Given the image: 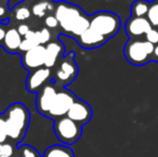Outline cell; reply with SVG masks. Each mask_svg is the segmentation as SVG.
I'll return each instance as SVG.
<instances>
[{
  "label": "cell",
  "mask_w": 158,
  "mask_h": 157,
  "mask_svg": "<svg viewBox=\"0 0 158 157\" xmlns=\"http://www.w3.org/2000/svg\"><path fill=\"white\" fill-rule=\"evenodd\" d=\"M54 15L64 35L77 39L89 28V16L77 4L67 1H57Z\"/></svg>",
  "instance_id": "6da1fadb"
},
{
  "label": "cell",
  "mask_w": 158,
  "mask_h": 157,
  "mask_svg": "<svg viewBox=\"0 0 158 157\" xmlns=\"http://www.w3.org/2000/svg\"><path fill=\"white\" fill-rule=\"evenodd\" d=\"M8 138L19 143L26 136L30 122V112L25 105L15 102L6 108L3 113Z\"/></svg>",
  "instance_id": "7a4b0ae2"
},
{
  "label": "cell",
  "mask_w": 158,
  "mask_h": 157,
  "mask_svg": "<svg viewBox=\"0 0 158 157\" xmlns=\"http://www.w3.org/2000/svg\"><path fill=\"white\" fill-rule=\"evenodd\" d=\"M155 44L140 39H129L124 48V55L128 63L135 66H143L152 60Z\"/></svg>",
  "instance_id": "3957f363"
},
{
  "label": "cell",
  "mask_w": 158,
  "mask_h": 157,
  "mask_svg": "<svg viewBox=\"0 0 158 157\" xmlns=\"http://www.w3.org/2000/svg\"><path fill=\"white\" fill-rule=\"evenodd\" d=\"M92 29L110 39L116 36L121 29V19L116 13L109 11H99L89 16Z\"/></svg>",
  "instance_id": "277c9868"
},
{
  "label": "cell",
  "mask_w": 158,
  "mask_h": 157,
  "mask_svg": "<svg viewBox=\"0 0 158 157\" xmlns=\"http://www.w3.org/2000/svg\"><path fill=\"white\" fill-rule=\"evenodd\" d=\"M74 53L70 52L58 61L52 74V82L58 87H66L77 76L79 67L74 60Z\"/></svg>",
  "instance_id": "5b68a950"
},
{
  "label": "cell",
  "mask_w": 158,
  "mask_h": 157,
  "mask_svg": "<svg viewBox=\"0 0 158 157\" xmlns=\"http://www.w3.org/2000/svg\"><path fill=\"white\" fill-rule=\"evenodd\" d=\"M54 132L61 143L66 145L74 144L82 136V126L68 116L54 121Z\"/></svg>",
  "instance_id": "8992f818"
},
{
  "label": "cell",
  "mask_w": 158,
  "mask_h": 157,
  "mask_svg": "<svg viewBox=\"0 0 158 157\" xmlns=\"http://www.w3.org/2000/svg\"><path fill=\"white\" fill-rule=\"evenodd\" d=\"M75 100H77V96L71 90L67 89L66 87H59L52 108L48 112V118L55 121L57 118L67 116L71 105Z\"/></svg>",
  "instance_id": "52a82bcc"
},
{
  "label": "cell",
  "mask_w": 158,
  "mask_h": 157,
  "mask_svg": "<svg viewBox=\"0 0 158 157\" xmlns=\"http://www.w3.org/2000/svg\"><path fill=\"white\" fill-rule=\"evenodd\" d=\"M58 88L59 87L56 84L51 81L37 93L35 108H37L38 113L48 118V112H50L51 108H52L55 97H56L57 92H58Z\"/></svg>",
  "instance_id": "ba28073f"
},
{
  "label": "cell",
  "mask_w": 158,
  "mask_h": 157,
  "mask_svg": "<svg viewBox=\"0 0 158 157\" xmlns=\"http://www.w3.org/2000/svg\"><path fill=\"white\" fill-rule=\"evenodd\" d=\"M52 69L45 66L30 71L26 79V89L29 93H38L44 85L52 81Z\"/></svg>",
  "instance_id": "9c48e42d"
},
{
  "label": "cell",
  "mask_w": 158,
  "mask_h": 157,
  "mask_svg": "<svg viewBox=\"0 0 158 157\" xmlns=\"http://www.w3.org/2000/svg\"><path fill=\"white\" fill-rule=\"evenodd\" d=\"M21 63L29 72L45 66V46L38 45L31 50L21 53Z\"/></svg>",
  "instance_id": "30bf717a"
},
{
  "label": "cell",
  "mask_w": 158,
  "mask_h": 157,
  "mask_svg": "<svg viewBox=\"0 0 158 157\" xmlns=\"http://www.w3.org/2000/svg\"><path fill=\"white\" fill-rule=\"evenodd\" d=\"M69 118L74 121L75 123L80 124L81 126L86 125L93 118V110L90 105L86 101L82 99L77 98V100L73 102L67 114Z\"/></svg>",
  "instance_id": "8fae6325"
},
{
  "label": "cell",
  "mask_w": 158,
  "mask_h": 157,
  "mask_svg": "<svg viewBox=\"0 0 158 157\" xmlns=\"http://www.w3.org/2000/svg\"><path fill=\"white\" fill-rule=\"evenodd\" d=\"M152 28V24L146 17L131 16L127 19L125 24V30L129 39H140L141 37L145 36L146 32Z\"/></svg>",
  "instance_id": "7c38bea8"
},
{
  "label": "cell",
  "mask_w": 158,
  "mask_h": 157,
  "mask_svg": "<svg viewBox=\"0 0 158 157\" xmlns=\"http://www.w3.org/2000/svg\"><path fill=\"white\" fill-rule=\"evenodd\" d=\"M45 46V67L55 68L58 61L64 57V46L59 39L52 40Z\"/></svg>",
  "instance_id": "4fadbf2b"
},
{
  "label": "cell",
  "mask_w": 158,
  "mask_h": 157,
  "mask_svg": "<svg viewBox=\"0 0 158 157\" xmlns=\"http://www.w3.org/2000/svg\"><path fill=\"white\" fill-rule=\"evenodd\" d=\"M108 38H106L102 35L98 34L92 28H88L86 31H84L81 36L77 38V41L81 48H85V50H93V48H97L106 44L108 41Z\"/></svg>",
  "instance_id": "5bb4252c"
},
{
  "label": "cell",
  "mask_w": 158,
  "mask_h": 157,
  "mask_svg": "<svg viewBox=\"0 0 158 157\" xmlns=\"http://www.w3.org/2000/svg\"><path fill=\"white\" fill-rule=\"evenodd\" d=\"M22 41H23V37L19 35L17 28L15 26H11V27H8L2 46L6 50V52L15 54V53H19Z\"/></svg>",
  "instance_id": "9a60e30c"
},
{
  "label": "cell",
  "mask_w": 158,
  "mask_h": 157,
  "mask_svg": "<svg viewBox=\"0 0 158 157\" xmlns=\"http://www.w3.org/2000/svg\"><path fill=\"white\" fill-rule=\"evenodd\" d=\"M31 2L32 0H25V1L15 4L13 8H11L10 19L14 22H17L19 24L25 23L26 21H28L32 16Z\"/></svg>",
  "instance_id": "2e32d148"
},
{
  "label": "cell",
  "mask_w": 158,
  "mask_h": 157,
  "mask_svg": "<svg viewBox=\"0 0 158 157\" xmlns=\"http://www.w3.org/2000/svg\"><path fill=\"white\" fill-rule=\"evenodd\" d=\"M56 2L53 0H32V15L38 19H45L48 15L54 14Z\"/></svg>",
  "instance_id": "e0dca14e"
},
{
  "label": "cell",
  "mask_w": 158,
  "mask_h": 157,
  "mask_svg": "<svg viewBox=\"0 0 158 157\" xmlns=\"http://www.w3.org/2000/svg\"><path fill=\"white\" fill-rule=\"evenodd\" d=\"M42 157H74V153L67 145L54 144L45 150Z\"/></svg>",
  "instance_id": "ac0fdd59"
},
{
  "label": "cell",
  "mask_w": 158,
  "mask_h": 157,
  "mask_svg": "<svg viewBox=\"0 0 158 157\" xmlns=\"http://www.w3.org/2000/svg\"><path fill=\"white\" fill-rule=\"evenodd\" d=\"M151 3L146 0H135L131 4L130 13L133 17H146Z\"/></svg>",
  "instance_id": "d6986e66"
},
{
  "label": "cell",
  "mask_w": 158,
  "mask_h": 157,
  "mask_svg": "<svg viewBox=\"0 0 158 157\" xmlns=\"http://www.w3.org/2000/svg\"><path fill=\"white\" fill-rule=\"evenodd\" d=\"M40 45L39 41H38L37 37V30H30L25 37H23V41H22L21 48H19V54L24 53L26 51H29L35 46Z\"/></svg>",
  "instance_id": "ffe728a7"
},
{
  "label": "cell",
  "mask_w": 158,
  "mask_h": 157,
  "mask_svg": "<svg viewBox=\"0 0 158 157\" xmlns=\"http://www.w3.org/2000/svg\"><path fill=\"white\" fill-rule=\"evenodd\" d=\"M10 0H0V22L9 24L11 17V8L9 4Z\"/></svg>",
  "instance_id": "44dd1931"
},
{
  "label": "cell",
  "mask_w": 158,
  "mask_h": 157,
  "mask_svg": "<svg viewBox=\"0 0 158 157\" xmlns=\"http://www.w3.org/2000/svg\"><path fill=\"white\" fill-rule=\"evenodd\" d=\"M16 157H41V156H40L39 152L35 147H32L31 145L24 144L19 147Z\"/></svg>",
  "instance_id": "7402d4cb"
},
{
  "label": "cell",
  "mask_w": 158,
  "mask_h": 157,
  "mask_svg": "<svg viewBox=\"0 0 158 157\" xmlns=\"http://www.w3.org/2000/svg\"><path fill=\"white\" fill-rule=\"evenodd\" d=\"M146 19L150 21L152 26L158 25V1H155V2H153V3H151L148 15H146Z\"/></svg>",
  "instance_id": "603a6c76"
},
{
  "label": "cell",
  "mask_w": 158,
  "mask_h": 157,
  "mask_svg": "<svg viewBox=\"0 0 158 157\" xmlns=\"http://www.w3.org/2000/svg\"><path fill=\"white\" fill-rule=\"evenodd\" d=\"M37 37L40 45H46L48 42L52 41V35H51L50 29L46 27L37 30Z\"/></svg>",
  "instance_id": "cb8c5ba5"
},
{
  "label": "cell",
  "mask_w": 158,
  "mask_h": 157,
  "mask_svg": "<svg viewBox=\"0 0 158 157\" xmlns=\"http://www.w3.org/2000/svg\"><path fill=\"white\" fill-rule=\"evenodd\" d=\"M14 155V147L10 143H0V156L12 157Z\"/></svg>",
  "instance_id": "d4e9b609"
},
{
  "label": "cell",
  "mask_w": 158,
  "mask_h": 157,
  "mask_svg": "<svg viewBox=\"0 0 158 157\" xmlns=\"http://www.w3.org/2000/svg\"><path fill=\"white\" fill-rule=\"evenodd\" d=\"M44 25H45V27L48 28L50 30L56 29V28L59 26V22L54 14H51V15H48V16L44 19Z\"/></svg>",
  "instance_id": "484cf974"
},
{
  "label": "cell",
  "mask_w": 158,
  "mask_h": 157,
  "mask_svg": "<svg viewBox=\"0 0 158 157\" xmlns=\"http://www.w3.org/2000/svg\"><path fill=\"white\" fill-rule=\"evenodd\" d=\"M6 139H8V134H6V121L3 115H0V143L6 142Z\"/></svg>",
  "instance_id": "4316f807"
},
{
  "label": "cell",
  "mask_w": 158,
  "mask_h": 157,
  "mask_svg": "<svg viewBox=\"0 0 158 157\" xmlns=\"http://www.w3.org/2000/svg\"><path fill=\"white\" fill-rule=\"evenodd\" d=\"M145 40L148 42H151V43L153 44H158V30L157 29H154V28H152L151 30H148V32H146L145 36Z\"/></svg>",
  "instance_id": "83f0119b"
},
{
  "label": "cell",
  "mask_w": 158,
  "mask_h": 157,
  "mask_svg": "<svg viewBox=\"0 0 158 157\" xmlns=\"http://www.w3.org/2000/svg\"><path fill=\"white\" fill-rule=\"evenodd\" d=\"M16 28H17V30H19V35H21L22 37H25L26 35H27L28 32L31 30V29H30V27H29V25H28V24H26V23L19 24Z\"/></svg>",
  "instance_id": "f1b7e54d"
},
{
  "label": "cell",
  "mask_w": 158,
  "mask_h": 157,
  "mask_svg": "<svg viewBox=\"0 0 158 157\" xmlns=\"http://www.w3.org/2000/svg\"><path fill=\"white\" fill-rule=\"evenodd\" d=\"M6 30H8L6 24L0 22V46H2V44H3V40H4V36L6 34Z\"/></svg>",
  "instance_id": "f546056e"
},
{
  "label": "cell",
  "mask_w": 158,
  "mask_h": 157,
  "mask_svg": "<svg viewBox=\"0 0 158 157\" xmlns=\"http://www.w3.org/2000/svg\"><path fill=\"white\" fill-rule=\"evenodd\" d=\"M152 60L158 61V44L155 45L154 52H153V55H152Z\"/></svg>",
  "instance_id": "4dcf8cb0"
},
{
  "label": "cell",
  "mask_w": 158,
  "mask_h": 157,
  "mask_svg": "<svg viewBox=\"0 0 158 157\" xmlns=\"http://www.w3.org/2000/svg\"><path fill=\"white\" fill-rule=\"evenodd\" d=\"M0 157H6V156H0Z\"/></svg>",
  "instance_id": "1f68e13d"
},
{
  "label": "cell",
  "mask_w": 158,
  "mask_h": 157,
  "mask_svg": "<svg viewBox=\"0 0 158 157\" xmlns=\"http://www.w3.org/2000/svg\"><path fill=\"white\" fill-rule=\"evenodd\" d=\"M157 28H158V25H157Z\"/></svg>",
  "instance_id": "d6a6232c"
},
{
  "label": "cell",
  "mask_w": 158,
  "mask_h": 157,
  "mask_svg": "<svg viewBox=\"0 0 158 157\" xmlns=\"http://www.w3.org/2000/svg\"><path fill=\"white\" fill-rule=\"evenodd\" d=\"M156 1H158V0H156Z\"/></svg>",
  "instance_id": "836d02e7"
}]
</instances>
